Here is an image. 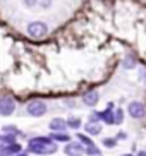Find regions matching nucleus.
Masks as SVG:
<instances>
[{"mask_svg": "<svg viewBox=\"0 0 146 156\" xmlns=\"http://www.w3.org/2000/svg\"><path fill=\"white\" fill-rule=\"evenodd\" d=\"M57 149H59L57 142L45 136H36L27 141V153H33V154H53V153H57Z\"/></svg>", "mask_w": 146, "mask_h": 156, "instance_id": "f257e3e1", "label": "nucleus"}, {"mask_svg": "<svg viewBox=\"0 0 146 156\" xmlns=\"http://www.w3.org/2000/svg\"><path fill=\"white\" fill-rule=\"evenodd\" d=\"M26 33H27V36L35 38V40H40V38H43L48 33V26L43 21H33V23H29L26 26Z\"/></svg>", "mask_w": 146, "mask_h": 156, "instance_id": "f03ea898", "label": "nucleus"}, {"mask_svg": "<svg viewBox=\"0 0 146 156\" xmlns=\"http://www.w3.org/2000/svg\"><path fill=\"white\" fill-rule=\"evenodd\" d=\"M26 112L27 115H31V117H43V115L48 112V106H46L45 101H41V100H33L29 101L26 105Z\"/></svg>", "mask_w": 146, "mask_h": 156, "instance_id": "7ed1b4c3", "label": "nucleus"}, {"mask_svg": "<svg viewBox=\"0 0 146 156\" xmlns=\"http://www.w3.org/2000/svg\"><path fill=\"white\" fill-rule=\"evenodd\" d=\"M16 112V101L12 96H0V115L10 117Z\"/></svg>", "mask_w": 146, "mask_h": 156, "instance_id": "20e7f679", "label": "nucleus"}, {"mask_svg": "<svg viewBox=\"0 0 146 156\" xmlns=\"http://www.w3.org/2000/svg\"><path fill=\"white\" fill-rule=\"evenodd\" d=\"M127 112L133 119L139 120V119H144L146 117V106L143 105L141 101H131L127 105Z\"/></svg>", "mask_w": 146, "mask_h": 156, "instance_id": "39448f33", "label": "nucleus"}, {"mask_svg": "<svg viewBox=\"0 0 146 156\" xmlns=\"http://www.w3.org/2000/svg\"><path fill=\"white\" fill-rule=\"evenodd\" d=\"M64 153L67 156H82L84 154V146L79 141H71L64 146Z\"/></svg>", "mask_w": 146, "mask_h": 156, "instance_id": "423d86ee", "label": "nucleus"}, {"mask_svg": "<svg viewBox=\"0 0 146 156\" xmlns=\"http://www.w3.org/2000/svg\"><path fill=\"white\" fill-rule=\"evenodd\" d=\"M48 129H50L52 132H65L67 130V120L60 119V117H55V119L50 120V124H48Z\"/></svg>", "mask_w": 146, "mask_h": 156, "instance_id": "0eeeda50", "label": "nucleus"}, {"mask_svg": "<svg viewBox=\"0 0 146 156\" xmlns=\"http://www.w3.org/2000/svg\"><path fill=\"white\" fill-rule=\"evenodd\" d=\"M98 101H100V94H98V91H95V89H89V91H86L82 94V103L86 106H96Z\"/></svg>", "mask_w": 146, "mask_h": 156, "instance_id": "6e6552de", "label": "nucleus"}, {"mask_svg": "<svg viewBox=\"0 0 146 156\" xmlns=\"http://www.w3.org/2000/svg\"><path fill=\"white\" fill-rule=\"evenodd\" d=\"M100 122H105L107 125H115V117H114V110H112V103L108 105L107 110L100 112Z\"/></svg>", "mask_w": 146, "mask_h": 156, "instance_id": "1a4fd4ad", "label": "nucleus"}, {"mask_svg": "<svg viewBox=\"0 0 146 156\" xmlns=\"http://www.w3.org/2000/svg\"><path fill=\"white\" fill-rule=\"evenodd\" d=\"M84 130H86L88 136H98L101 132V124L100 122H88L84 125Z\"/></svg>", "mask_w": 146, "mask_h": 156, "instance_id": "9d476101", "label": "nucleus"}, {"mask_svg": "<svg viewBox=\"0 0 146 156\" xmlns=\"http://www.w3.org/2000/svg\"><path fill=\"white\" fill-rule=\"evenodd\" d=\"M23 151V146L19 142H14V144H9V146L4 147V156H12V154H17V153Z\"/></svg>", "mask_w": 146, "mask_h": 156, "instance_id": "9b49d317", "label": "nucleus"}, {"mask_svg": "<svg viewBox=\"0 0 146 156\" xmlns=\"http://www.w3.org/2000/svg\"><path fill=\"white\" fill-rule=\"evenodd\" d=\"M50 139L55 142H71V136H69L67 132H52L50 134Z\"/></svg>", "mask_w": 146, "mask_h": 156, "instance_id": "f8f14e48", "label": "nucleus"}, {"mask_svg": "<svg viewBox=\"0 0 146 156\" xmlns=\"http://www.w3.org/2000/svg\"><path fill=\"white\" fill-rule=\"evenodd\" d=\"M82 122L79 117H69L67 119V127L69 129H72V130H78V129H81Z\"/></svg>", "mask_w": 146, "mask_h": 156, "instance_id": "ddd939ff", "label": "nucleus"}, {"mask_svg": "<svg viewBox=\"0 0 146 156\" xmlns=\"http://www.w3.org/2000/svg\"><path fill=\"white\" fill-rule=\"evenodd\" d=\"M76 137H78V141L81 142V144H82L84 147H86V146H91V144H95V142H93V139L89 137L88 134H78Z\"/></svg>", "mask_w": 146, "mask_h": 156, "instance_id": "4468645a", "label": "nucleus"}, {"mask_svg": "<svg viewBox=\"0 0 146 156\" xmlns=\"http://www.w3.org/2000/svg\"><path fill=\"white\" fill-rule=\"evenodd\" d=\"M84 154H88V156H100L101 151L95 146V144H91V146H86V147H84Z\"/></svg>", "mask_w": 146, "mask_h": 156, "instance_id": "2eb2a0df", "label": "nucleus"}, {"mask_svg": "<svg viewBox=\"0 0 146 156\" xmlns=\"http://www.w3.org/2000/svg\"><path fill=\"white\" fill-rule=\"evenodd\" d=\"M124 69H133L134 65H136V57H133V55H127L126 57V60H124Z\"/></svg>", "mask_w": 146, "mask_h": 156, "instance_id": "dca6fc26", "label": "nucleus"}, {"mask_svg": "<svg viewBox=\"0 0 146 156\" xmlns=\"http://www.w3.org/2000/svg\"><path fill=\"white\" fill-rule=\"evenodd\" d=\"M114 117H115V124L119 125L124 122V110L122 108H117V110L114 112Z\"/></svg>", "mask_w": 146, "mask_h": 156, "instance_id": "f3484780", "label": "nucleus"}, {"mask_svg": "<svg viewBox=\"0 0 146 156\" xmlns=\"http://www.w3.org/2000/svg\"><path fill=\"white\" fill-rule=\"evenodd\" d=\"M2 132H4V134H14V136H17L19 130L14 127V125H4V127H2Z\"/></svg>", "mask_w": 146, "mask_h": 156, "instance_id": "a211bd4d", "label": "nucleus"}, {"mask_svg": "<svg viewBox=\"0 0 146 156\" xmlns=\"http://www.w3.org/2000/svg\"><path fill=\"white\" fill-rule=\"evenodd\" d=\"M115 144H117V139L115 137H105L103 139V146L105 147H115Z\"/></svg>", "mask_w": 146, "mask_h": 156, "instance_id": "6ab92c4d", "label": "nucleus"}, {"mask_svg": "<svg viewBox=\"0 0 146 156\" xmlns=\"http://www.w3.org/2000/svg\"><path fill=\"white\" fill-rule=\"evenodd\" d=\"M24 2V5H26V7H29V9H31V7H35V5L38 4V0H23Z\"/></svg>", "mask_w": 146, "mask_h": 156, "instance_id": "aec40b11", "label": "nucleus"}, {"mask_svg": "<svg viewBox=\"0 0 146 156\" xmlns=\"http://www.w3.org/2000/svg\"><path fill=\"white\" fill-rule=\"evenodd\" d=\"M139 77L143 83H146V69H139Z\"/></svg>", "mask_w": 146, "mask_h": 156, "instance_id": "412c9836", "label": "nucleus"}, {"mask_svg": "<svg viewBox=\"0 0 146 156\" xmlns=\"http://www.w3.org/2000/svg\"><path fill=\"white\" fill-rule=\"evenodd\" d=\"M115 139H117V141H119V139H120V141H124V139H127V134H126V132H119L117 136H115Z\"/></svg>", "mask_w": 146, "mask_h": 156, "instance_id": "4be33fe9", "label": "nucleus"}, {"mask_svg": "<svg viewBox=\"0 0 146 156\" xmlns=\"http://www.w3.org/2000/svg\"><path fill=\"white\" fill-rule=\"evenodd\" d=\"M12 156H29V153H27V151H21V153H17V154H12Z\"/></svg>", "mask_w": 146, "mask_h": 156, "instance_id": "5701e85b", "label": "nucleus"}, {"mask_svg": "<svg viewBox=\"0 0 146 156\" xmlns=\"http://www.w3.org/2000/svg\"><path fill=\"white\" fill-rule=\"evenodd\" d=\"M50 4H52V2H48V0H45V2H43V7H48Z\"/></svg>", "mask_w": 146, "mask_h": 156, "instance_id": "b1692460", "label": "nucleus"}, {"mask_svg": "<svg viewBox=\"0 0 146 156\" xmlns=\"http://www.w3.org/2000/svg\"><path fill=\"white\" fill-rule=\"evenodd\" d=\"M136 156H146V151H139V153H137Z\"/></svg>", "mask_w": 146, "mask_h": 156, "instance_id": "393cba45", "label": "nucleus"}, {"mask_svg": "<svg viewBox=\"0 0 146 156\" xmlns=\"http://www.w3.org/2000/svg\"><path fill=\"white\" fill-rule=\"evenodd\" d=\"M122 156H134V154H122Z\"/></svg>", "mask_w": 146, "mask_h": 156, "instance_id": "a878e982", "label": "nucleus"}, {"mask_svg": "<svg viewBox=\"0 0 146 156\" xmlns=\"http://www.w3.org/2000/svg\"><path fill=\"white\" fill-rule=\"evenodd\" d=\"M0 156H4V154H0Z\"/></svg>", "mask_w": 146, "mask_h": 156, "instance_id": "bb28decb", "label": "nucleus"}, {"mask_svg": "<svg viewBox=\"0 0 146 156\" xmlns=\"http://www.w3.org/2000/svg\"><path fill=\"white\" fill-rule=\"evenodd\" d=\"M144 2H146V0H144Z\"/></svg>", "mask_w": 146, "mask_h": 156, "instance_id": "cd10ccee", "label": "nucleus"}]
</instances>
